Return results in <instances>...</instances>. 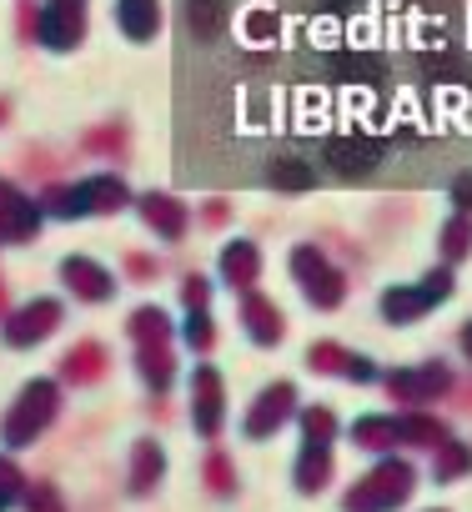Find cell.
Returning <instances> with one entry per match:
<instances>
[{"label":"cell","instance_id":"1","mask_svg":"<svg viewBox=\"0 0 472 512\" xmlns=\"http://www.w3.org/2000/svg\"><path fill=\"white\" fill-rule=\"evenodd\" d=\"M51 407H56L51 387H31V392H26V402H21V412H16V422L6 427V437H11V442H26L31 432H41V427H46Z\"/></svg>","mask_w":472,"mask_h":512},{"label":"cell","instance_id":"2","mask_svg":"<svg viewBox=\"0 0 472 512\" xmlns=\"http://www.w3.org/2000/svg\"><path fill=\"white\" fill-rule=\"evenodd\" d=\"M51 322H56V307H41V312H26V317H21V322L11 327V342H16V347H21V342H36V337H41V332H46Z\"/></svg>","mask_w":472,"mask_h":512},{"label":"cell","instance_id":"3","mask_svg":"<svg viewBox=\"0 0 472 512\" xmlns=\"http://www.w3.org/2000/svg\"><path fill=\"white\" fill-rule=\"evenodd\" d=\"M66 277H71V287H81L91 302H101V292H106V277H101L96 267H86V262H71V267H66Z\"/></svg>","mask_w":472,"mask_h":512}]
</instances>
